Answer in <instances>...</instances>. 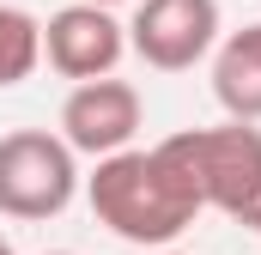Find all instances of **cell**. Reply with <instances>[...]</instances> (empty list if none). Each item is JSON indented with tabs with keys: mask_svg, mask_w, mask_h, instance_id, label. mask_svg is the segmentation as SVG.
Listing matches in <instances>:
<instances>
[{
	"mask_svg": "<svg viewBox=\"0 0 261 255\" xmlns=\"http://www.w3.org/2000/svg\"><path fill=\"white\" fill-rule=\"evenodd\" d=\"M85 200L97 225H110L122 243H140V249H170L195 225V213H206L158 146L152 152L128 146L116 158H97V170L85 176Z\"/></svg>",
	"mask_w": 261,
	"mask_h": 255,
	"instance_id": "obj_1",
	"label": "cell"
},
{
	"mask_svg": "<svg viewBox=\"0 0 261 255\" xmlns=\"http://www.w3.org/2000/svg\"><path fill=\"white\" fill-rule=\"evenodd\" d=\"M158 152L182 170V183L195 189L200 207L237 219L261 189V128L249 122H219V128H182L170 140H158Z\"/></svg>",
	"mask_w": 261,
	"mask_h": 255,
	"instance_id": "obj_2",
	"label": "cell"
},
{
	"mask_svg": "<svg viewBox=\"0 0 261 255\" xmlns=\"http://www.w3.org/2000/svg\"><path fill=\"white\" fill-rule=\"evenodd\" d=\"M79 194V164L73 146L49 128H18L0 134V213L6 219H61Z\"/></svg>",
	"mask_w": 261,
	"mask_h": 255,
	"instance_id": "obj_3",
	"label": "cell"
},
{
	"mask_svg": "<svg viewBox=\"0 0 261 255\" xmlns=\"http://www.w3.org/2000/svg\"><path fill=\"white\" fill-rule=\"evenodd\" d=\"M128 49L158 73H189L219 49V0H140Z\"/></svg>",
	"mask_w": 261,
	"mask_h": 255,
	"instance_id": "obj_4",
	"label": "cell"
},
{
	"mask_svg": "<svg viewBox=\"0 0 261 255\" xmlns=\"http://www.w3.org/2000/svg\"><path fill=\"white\" fill-rule=\"evenodd\" d=\"M43 55H49V67H55L61 79H73V85L116 79V61L128 55V24H122L110 6L73 0V6H61V12L43 24Z\"/></svg>",
	"mask_w": 261,
	"mask_h": 255,
	"instance_id": "obj_5",
	"label": "cell"
},
{
	"mask_svg": "<svg viewBox=\"0 0 261 255\" xmlns=\"http://www.w3.org/2000/svg\"><path fill=\"white\" fill-rule=\"evenodd\" d=\"M140 91L128 79H91V85H73L61 104V140L73 146V158H116L128 152L134 134H140Z\"/></svg>",
	"mask_w": 261,
	"mask_h": 255,
	"instance_id": "obj_6",
	"label": "cell"
},
{
	"mask_svg": "<svg viewBox=\"0 0 261 255\" xmlns=\"http://www.w3.org/2000/svg\"><path fill=\"white\" fill-rule=\"evenodd\" d=\"M213 97L231 122H261V24H243L213 55Z\"/></svg>",
	"mask_w": 261,
	"mask_h": 255,
	"instance_id": "obj_7",
	"label": "cell"
},
{
	"mask_svg": "<svg viewBox=\"0 0 261 255\" xmlns=\"http://www.w3.org/2000/svg\"><path fill=\"white\" fill-rule=\"evenodd\" d=\"M43 61V24L24 12V6H6L0 0V91L6 85H24Z\"/></svg>",
	"mask_w": 261,
	"mask_h": 255,
	"instance_id": "obj_8",
	"label": "cell"
},
{
	"mask_svg": "<svg viewBox=\"0 0 261 255\" xmlns=\"http://www.w3.org/2000/svg\"><path fill=\"white\" fill-rule=\"evenodd\" d=\"M237 225H249V231H261V189L249 194V207H243V213H237Z\"/></svg>",
	"mask_w": 261,
	"mask_h": 255,
	"instance_id": "obj_9",
	"label": "cell"
},
{
	"mask_svg": "<svg viewBox=\"0 0 261 255\" xmlns=\"http://www.w3.org/2000/svg\"><path fill=\"white\" fill-rule=\"evenodd\" d=\"M85 6H122V0H85Z\"/></svg>",
	"mask_w": 261,
	"mask_h": 255,
	"instance_id": "obj_10",
	"label": "cell"
},
{
	"mask_svg": "<svg viewBox=\"0 0 261 255\" xmlns=\"http://www.w3.org/2000/svg\"><path fill=\"white\" fill-rule=\"evenodd\" d=\"M0 255H12V243H6V237H0Z\"/></svg>",
	"mask_w": 261,
	"mask_h": 255,
	"instance_id": "obj_11",
	"label": "cell"
},
{
	"mask_svg": "<svg viewBox=\"0 0 261 255\" xmlns=\"http://www.w3.org/2000/svg\"><path fill=\"white\" fill-rule=\"evenodd\" d=\"M49 255H73V249H49Z\"/></svg>",
	"mask_w": 261,
	"mask_h": 255,
	"instance_id": "obj_12",
	"label": "cell"
},
{
	"mask_svg": "<svg viewBox=\"0 0 261 255\" xmlns=\"http://www.w3.org/2000/svg\"><path fill=\"white\" fill-rule=\"evenodd\" d=\"M164 255H182V249H164Z\"/></svg>",
	"mask_w": 261,
	"mask_h": 255,
	"instance_id": "obj_13",
	"label": "cell"
}]
</instances>
